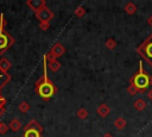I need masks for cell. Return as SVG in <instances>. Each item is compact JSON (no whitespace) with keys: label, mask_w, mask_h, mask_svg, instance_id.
<instances>
[{"label":"cell","mask_w":152,"mask_h":137,"mask_svg":"<svg viewBox=\"0 0 152 137\" xmlns=\"http://www.w3.org/2000/svg\"><path fill=\"white\" fill-rule=\"evenodd\" d=\"M34 17L40 21V23H43V21H48V23H50V20L53 18V12L49 8V7H43L42 10H39L38 12H36L34 13Z\"/></svg>","instance_id":"cell-6"},{"label":"cell","mask_w":152,"mask_h":137,"mask_svg":"<svg viewBox=\"0 0 152 137\" xmlns=\"http://www.w3.org/2000/svg\"><path fill=\"white\" fill-rule=\"evenodd\" d=\"M147 23H148V24H150V25L152 26V14L150 15V18H148V20H147Z\"/></svg>","instance_id":"cell-27"},{"label":"cell","mask_w":152,"mask_h":137,"mask_svg":"<svg viewBox=\"0 0 152 137\" xmlns=\"http://www.w3.org/2000/svg\"><path fill=\"white\" fill-rule=\"evenodd\" d=\"M84 14H86V10H84V7L80 6V7H77V8L75 10V15H76V17L81 18V17H83Z\"/></svg>","instance_id":"cell-20"},{"label":"cell","mask_w":152,"mask_h":137,"mask_svg":"<svg viewBox=\"0 0 152 137\" xmlns=\"http://www.w3.org/2000/svg\"><path fill=\"white\" fill-rule=\"evenodd\" d=\"M26 5H27L32 11H34V13H36V12H38L39 10H42L43 7L46 6V1H45V0H27V1H26Z\"/></svg>","instance_id":"cell-7"},{"label":"cell","mask_w":152,"mask_h":137,"mask_svg":"<svg viewBox=\"0 0 152 137\" xmlns=\"http://www.w3.org/2000/svg\"><path fill=\"white\" fill-rule=\"evenodd\" d=\"M5 25H6V20L4 19V14L0 13V54L6 51L14 43L12 36L5 30Z\"/></svg>","instance_id":"cell-3"},{"label":"cell","mask_w":152,"mask_h":137,"mask_svg":"<svg viewBox=\"0 0 152 137\" xmlns=\"http://www.w3.org/2000/svg\"><path fill=\"white\" fill-rule=\"evenodd\" d=\"M50 51L56 56V58L57 57H59V56H62L64 52H65V46L62 44V43H55L53 45H52V48L50 49Z\"/></svg>","instance_id":"cell-8"},{"label":"cell","mask_w":152,"mask_h":137,"mask_svg":"<svg viewBox=\"0 0 152 137\" xmlns=\"http://www.w3.org/2000/svg\"><path fill=\"white\" fill-rule=\"evenodd\" d=\"M43 132V127L40 124H38L37 120H31L25 127H24V133L23 137H40Z\"/></svg>","instance_id":"cell-5"},{"label":"cell","mask_w":152,"mask_h":137,"mask_svg":"<svg viewBox=\"0 0 152 137\" xmlns=\"http://www.w3.org/2000/svg\"><path fill=\"white\" fill-rule=\"evenodd\" d=\"M11 67H12V63H11V61L8 58H6V57H1L0 58V69L1 70H4L5 73H8Z\"/></svg>","instance_id":"cell-11"},{"label":"cell","mask_w":152,"mask_h":137,"mask_svg":"<svg viewBox=\"0 0 152 137\" xmlns=\"http://www.w3.org/2000/svg\"><path fill=\"white\" fill-rule=\"evenodd\" d=\"M46 66H48V69H49V70H51L52 73H55V71L59 70V68H61V63H59L57 60L51 61V62H46Z\"/></svg>","instance_id":"cell-13"},{"label":"cell","mask_w":152,"mask_h":137,"mask_svg":"<svg viewBox=\"0 0 152 137\" xmlns=\"http://www.w3.org/2000/svg\"><path fill=\"white\" fill-rule=\"evenodd\" d=\"M129 83H132L139 92H145L151 85H152V76H150L147 73L144 71L142 69V63H140L139 67V71L135 73L131 79H129Z\"/></svg>","instance_id":"cell-2"},{"label":"cell","mask_w":152,"mask_h":137,"mask_svg":"<svg viewBox=\"0 0 152 137\" xmlns=\"http://www.w3.org/2000/svg\"><path fill=\"white\" fill-rule=\"evenodd\" d=\"M88 111L84 108V107H82V108H80L78 111H77V117L80 118V119H86L87 117H88Z\"/></svg>","instance_id":"cell-19"},{"label":"cell","mask_w":152,"mask_h":137,"mask_svg":"<svg viewBox=\"0 0 152 137\" xmlns=\"http://www.w3.org/2000/svg\"><path fill=\"white\" fill-rule=\"evenodd\" d=\"M126 120H125V118H122V117H118L115 120H114V126L118 129V130H124L125 127H126Z\"/></svg>","instance_id":"cell-15"},{"label":"cell","mask_w":152,"mask_h":137,"mask_svg":"<svg viewBox=\"0 0 152 137\" xmlns=\"http://www.w3.org/2000/svg\"><path fill=\"white\" fill-rule=\"evenodd\" d=\"M109 112H110V108H109V106H108L107 104H104V102L100 104V105L97 106V108H96V113H97L100 117H102V118L107 117V116L109 114Z\"/></svg>","instance_id":"cell-9"},{"label":"cell","mask_w":152,"mask_h":137,"mask_svg":"<svg viewBox=\"0 0 152 137\" xmlns=\"http://www.w3.org/2000/svg\"><path fill=\"white\" fill-rule=\"evenodd\" d=\"M147 96H148V99L152 101V88H151V89L147 92Z\"/></svg>","instance_id":"cell-25"},{"label":"cell","mask_w":152,"mask_h":137,"mask_svg":"<svg viewBox=\"0 0 152 137\" xmlns=\"http://www.w3.org/2000/svg\"><path fill=\"white\" fill-rule=\"evenodd\" d=\"M8 130H10L8 124H5V123L0 122V133H1V135H5V133H6Z\"/></svg>","instance_id":"cell-22"},{"label":"cell","mask_w":152,"mask_h":137,"mask_svg":"<svg viewBox=\"0 0 152 137\" xmlns=\"http://www.w3.org/2000/svg\"><path fill=\"white\" fill-rule=\"evenodd\" d=\"M137 52L152 67V33L137 48Z\"/></svg>","instance_id":"cell-4"},{"label":"cell","mask_w":152,"mask_h":137,"mask_svg":"<svg viewBox=\"0 0 152 137\" xmlns=\"http://www.w3.org/2000/svg\"><path fill=\"white\" fill-rule=\"evenodd\" d=\"M44 70H43V76L34 83V91L38 93V95L44 99V100H49L50 98H52L55 95V93L57 92L56 86L50 81L49 76H48V66L46 62L44 61Z\"/></svg>","instance_id":"cell-1"},{"label":"cell","mask_w":152,"mask_h":137,"mask_svg":"<svg viewBox=\"0 0 152 137\" xmlns=\"http://www.w3.org/2000/svg\"><path fill=\"white\" fill-rule=\"evenodd\" d=\"M6 112V100L0 104V117H2Z\"/></svg>","instance_id":"cell-23"},{"label":"cell","mask_w":152,"mask_h":137,"mask_svg":"<svg viewBox=\"0 0 152 137\" xmlns=\"http://www.w3.org/2000/svg\"><path fill=\"white\" fill-rule=\"evenodd\" d=\"M104 45H106V48H107V49L113 50V49H115V48H116V41H115L114 38H108V39L104 42Z\"/></svg>","instance_id":"cell-17"},{"label":"cell","mask_w":152,"mask_h":137,"mask_svg":"<svg viewBox=\"0 0 152 137\" xmlns=\"http://www.w3.org/2000/svg\"><path fill=\"white\" fill-rule=\"evenodd\" d=\"M125 12L126 13H128V14H134L135 12H137V6L133 4V2H128V4H126L125 5Z\"/></svg>","instance_id":"cell-16"},{"label":"cell","mask_w":152,"mask_h":137,"mask_svg":"<svg viewBox=\"0 0 152 137\" xmlns=\"http://www.w3.org/2000/svg\"><path fill=\"white\" fill-rule=\"evenodd\" d=\"M5 100H6V99H5V98H4V96H2L1 94H0V104H1L2 101H5Z\"/></svg>","instance_id":"cell-28"},{"label":"cell","mask_w":152,"mask_h":137,"mask_svg":"<svg viewBox=\"0 0 152 137\" xmlns=\"http://www.w3.org/2000/svg\"><path fill=\"white\" fill-rule=\"evenodd\" d=\"M19 111L20 112H23V113H27L28 111H30V105L26 102V101H23V102H20L19 104Z\"/></svg>","instance_id":"cell-18"},{"label":"cell","mask_w":152,"mask_h":137,"mask_svg":"<svg viewBox=\"0 0 152 137\" xmlns=\"http://www.w3.org/2000/svg\"><path fill=\"white\" fill-rule=\"evenodd\" d=\"M101 137H113V136H112L110 133H108V132H106V133H104V135H102Z\"/></svg>","instance_id":"cell-26"},{"label":"cell","mask_w":152,"mask_h":137,"mask_svg":"<svg viewBox=\"0 0 152 137\" xmlns=\"http://www.w3.org/2000/svg\"><path fill=\"white\" fill-rule=\"evenodd\" d=\"M39 27H40L43 31H46V30L50 27V23H48V21H43V23H39Z\"/></svg>","instance_id":"cell-24"},{"label":"cell","mask_w":152,"mask_h":137,"mask_svg":"<svg viewBox=\"0 0 152 137\" xmlns=\"http://www.w3.org/2000/svg\"><path fill=\"white\" fill-rule=\"evenodd\" d=\"M146 106H147L146 101H145L144 99H141V98H139V99H137V100L134 101V108H135L137 111H142V110L146 108Z\"/></svg>","instance_id":"cell-14"},{"label":"cell","mask_w":152,"mask_h":137,"mask_svg":"<svg viewBox=\"0 0 152 137\" xmlns=\"http://www.w3.org/2000/svg\"><path fill=\"white\" fill-rule=\"evenodd\" d=\"M10 80H11V75L0 69V91L10 82Z\"/></svg>","instance_id":"cell-10"},{"label":"cell","mask_w":152,"mask_h":137,"mask_svg":"<svg viewBox=\"0 0 152 137\" xmlns=\"http://www.w3.org/2000/svg\"><path fill=\"white\" fill-rule=\"evenodd\" d=\"M8 127H10V130L17 132V131H19V130L21 129V123H20L19 119L14 118V119H12V120L8 123Z\"/></svg>","instance_id":"cell-12"},{"label":"cell","mask_w":152,"mask_h":137,"mask_svg":"<svg viewBox=\"0 0 152 137\" xmlns=\"http://www.w3.org/2000/svg\"><path fill=\"white\" fill-rule=\"evenodd\" d=\"M138 92H139V91H138V89H137L132 83H129V85H128V87H127V93H128L129 95H135Z\"/></svg>","instance_id":"cell-21"}]
</instances>
